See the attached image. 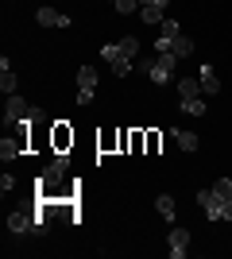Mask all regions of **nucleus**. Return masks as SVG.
I'll list each match as a JSON object with an SVG mask.
<instances>
[{"label": "nucleus", "instance_id": "nucleus-19", "mask_svg": "<svg viewBox=\"0 0 232 259\" xmlns=\"http://www.w3.org/2000/svg\"><path fill=\"white\" fill-rule=\"evenodd\" d=\"M0 93H16V74H12V66H4V70H0Z\"/></svg>", "mask_w": 232, "mask_h": 259}, {"label": "nucleus", "instance_id": "nucleus-13", "mask_svg": "<svg viewBox=\"0 0 232 259\" xmlns=\"http://www.w3.org/2000/svg\"><path fill=\"white\" fill-rule=\"evenodd\" d=\"M155 209H159V217H163L166 225H174V197H170V194H159V197H155Z\"/></svg>", "mask_w": 232, "mask_h": 259}, {"label": "nucleus", "instance_id": "nucleus-2", "mask_svg": "<svg viewBox=\"0 0 232 259\" xmlns=\"http://www.w3.org/2000/svg\"><path fill=\"white\" fill-rule=\"evenodd\" d=\"M66 166H70V155L66 151H58L55 155V162L47 166L43 174H39V197H51V201H58V186H62V174H66Z\"/></svg>", "mask_w": 232, "mask_h": 259}, {"label": "nucleus", "instance_id": "nucleus-3", "mask_svg": "<svg viewBox=\"0 0 232 259\" xmlns=\"http://www.w3.org/2000/svg\"><path fill=\"white\" fill-rule=\"evenodd\" d=\"M174 66H178V58L174 54H159V58H155L151 62V81L155 85H170V81H174Z\"/></svg>", "mask_w": 232, "mask_h": 259}, {"label": "nucleus", "instance_id": "nucleus-21", "mask_svg": "<svg viewBox=\"0 0 232 259\" xmlns=\"http://www.w3.org/2000/svg\"><path fill=\"white\" fill-rule=\"evenodd\" d=\"M101 58H105V62H120V58H124L120 43H105V47H101Z\"/></svg>", "mask_w": 232, "mask_h": 259}, {"label": "nucleus", "instance_id": "nucleus-4", "mask_svg": "<svg viewBox=\"0 0 232 259\" xmlns=\"http://www.w3.org/2000/svg\"><path fill=\"white\" fill-rule=\"evenodd\" d=\"M228 201H232V197H228ZM198 205L205 209L209 221H224V197L217 194V190H198Z\"/></svg>", "mask_w": 232, "mask_h": 259}, {"label": "nucleus", "instance_id": "nucleus-23", "mask_svg": "<svg viewBox=\"0 0 232 259\" xmlns=\"http://www.w3.org/2000/svg\"><path fill=\"white\" fill-rule=\"evenodd\" d=\"M213 190H217V194L228 201V197H232V178H221V182H213Z\"/></svg>", "mask_w": 232, "mask_h": 259}, {"label": "nucleus", "instance_id": "nucleus-18", "mask_svg": "<svg viewBox=\"0 0 232 259\" xmlns=\"http://www.w3.org/2000/svg\"><path fill=\"white\" fill-rule=\"evenodd\" d=\"M178 93L182 97H201V81L198 77H178Z\"/></svg>", "mask_w": 232, "mask_h": 259}, {"label": "nucleus", "instance_id": "nucleus-9", "mask_svg": "<svg viewBox=\"0 0 232 259\" xmlns=\"http://www.w3.org/2000/svg\"><path fill=\"white\" fill-rule=\"evenodd\" d=\"M178 35H182L178 20H163V31H159V39H155V51H159V54H166V51H170V43H174Z\"/></svg>", "mask_w": 232, "mask_h": 259}, {"label": "nucleus", "instance_id": "nucleus-25", "mask_svg": "<svg viewBox=\"0 0 232 259\" xmlns=\"http://www.w3.org/2000/svg\"><path fill=\"white\" fill-rule=\"evenodd\" d=\"M12 190H16V178H12V174H4V178H0V194L8 197V194H12Z\"/></svg>", "mask_w": 232, "mask_h": 259}, {"label": "nucleus", "instance_id": "nucleus-15", "mask_svg": "<svg viewBox=\"0 0 232 259\" xmlns=\"http://www.w3.org/2000/svg\"><path fill=\"white\" fill-rule=\"evenodd\" d=\"M178 105H182L186 116H205V97H182Z\"/></svg>", "mask_w": 232, "mask_h": 259}, {"label": "nucleus", "instance_id": "nucleus-1", "mask_svg": "<svg viewBox=\"0 0 232 259\" xmlns=\"http://www.w3.org/2000/svg\"><path fill=\"white\" fill-rule=\"evenodd\" d=\"M39 120H43V112L31 108L20 93L8 97V105H4V124H8V128H31V124H39Z\"/></svg>", "mask_w": 232, "mask_h": 259}, {"label": "nucleus", "instance_id": "nucleus-22", "mask_svg": "<svg viewBox=\"0 0 232 259\" xmlns=\"http://www.w3.org/2000/svg\"><path fill=\"white\" fill-rule=\"evenodd\" d=\"M132 58H120V62H112V74H116V77H128V74H132Z\"/></svg>", "mask_w": 232, "mask_h": 259}, {"label": "nucleus", "instance_id": "nucleus-11", "mask_svg": "<svg viewBox=\"0 0 232 259\" xmlns=\"http://www.w3.org/2000/svg\"><path fill=\"white\" fill-rule=\"evenodd\" d=\"M198 81H201V93L205 97H213V93H221V77H217V70H213L209 62L198 70Z\"/></svg>", "mask_w": 232, "mask_h": 259}, {"label": "nucleus", "instance_id": "nucleus-8", "mask_svg": "<svg viewBox=\"0 0 232 259\" xmlns=\"http://www.w3.org/2000/svg\"><path fill=\"white\" fill-rule=\"evenodd\" d=\"M35 20H39V27H70V16L66 12H58V8H39L35 12Z\"/></svg>", "mask_w": 232, "mask_h": 259}, {"label": "nucleus", "instance_id": "nucleus-17", "mask_svg": "<svg viewBox=\"0 0 232 259\" xmlns=\"http://www.w3.org/2000/svg\"><path fill=\"white\" fill-rule=\"evenodd\" d=\"M70 143H74V132L66 124H55V151H66Z\"/></svg>", "mask_w": 232, "mask_h": 259}, {"label": "nucleus", "instance_id": "nucleus-14", "mask_svg": "<svg viewBox=\"0 0 232 259\" xmlns=\"http://www.w3.org/2000/svg\"><path fill=\"white\" fill-rule=\"evenodd\" d=\"M170 140H174L178 147H182V151H198V136H194V132H182V128H174V132H170Z\"/></svg>", "mask_w": 232, "mask_h": 259}, {"label": "nucleus", "instance_id": "nucleus-26", "mask_svg": "<svg viewBox=\"0 0 232 259\" xmlns=\"http://www.w3.org/2000/svg\"><path fill=\"white\" fill-rule=\"evenodd\" d=\"M224 221H232V201H224Z\"/></svg>", "mask_w": 232, "mask_h": 259}, {"label": "nucleus", "instance_id": "nucleus-16", "mask_svg": "<svg viewBox=\"0 0 232 259\" xmlns=\"http://www.w3.org/2000/svg\"><path fill=\"white\" fill-rule=\"evenodd\" d=\"M166 54H174V58H190V54H194V39L178 35L174 43H170V51H166Z\"/></svg>", "mask_w": 232, "mask_h": 259}, {"label": "nucleus", "instance_id": "nucleus-10", "mask_svg": "<svg viewBox=\"0 0 232 259\" xmlns=\"http://www.w3.org/2000/svg\"><path fill=\"white\" fill-rule=\"evenodd\" d=\"M8 228L16 232V236H23V232H35V213H27V209H16V213H8Z\"/></svg>", "mask_w": 232, "mask_h": 259}, {"label": "nucleus", "instance_id": "nucleus-12", "mask_svg": "<svg viewBox=\"0 0 232 259\" xmlns=\"http://www.w3.org/2000/svg\"><path fill=\"white\" fill-rule=\"evenodd\" d=\"M166 4H170V0H159V4H144V8H140V20H144V23H159V20H163V12H166Z\"/></svg>", "mask_w": 232, "mask_h": 259}, {"label": "nucleus", "instance_id": "nucleus-6", "mask_svg": "<svg viewBox=\"0 0 232 259\" xmlns=\"http://www.w3.org/2000/svg\"><path fill=\"white\" fill-rule=\"evenodd\" d=\"M23 147H27V128H16V136L0 140V159H20Z\"/></svg>", "mask_w": 232, "mask_h": 259}, {"label": "nucleus", "instance_id": "nucleus-7", "mask_svg": "<svg viewBox=\"0 0 232 259\" xmlns=\"http://www.w3.org/2000/svg\"><path fill=\"white\" fill-rule=\"evenodd\" d=\"M166 248H170V259H186V251H190V232L186 228H170V236H166Z\"/></svg>", "mask_w": 232, "mask_h": 259}, {"label": "nucleus", "instance_id": "nucleus-20", "mask_svg": "<svg viewBox=\"0 0 232 259\" xmlns=\"http://www.w3.org/2000/svg\"><path fill=\"white\" fill-rule=\"evenodd\" d=\"M120 54L135 62V58H140V39H132V35H128V39H120Z\"/></svg>", "mask_w": 232, "mask_h": 259}, {"label": "nucleus", "instance_id": "nucleus-5", "mask_svg": "<svg viewBox=\"0 0 232 259\" xmlns=\"http://www.w3.org/2000/svg\"><path fill=\"white\" fill-rule=\"evenodd\" d=\"M97 93V70L93 66H81L77 70V105H89Z\"/></svg>", "mask_w": 232, "mask_h": 259}, {"label": "nucleus", "instance_id": "nucleus-27", "mask_svg": "<svg viewBox=\"0 0 232 259\" xmlns=\"http://www.w3.org/2000/svg\"><path fill=\"white\" fill-rule=\"evenodd\" d=\"M144 4H159V0H140V8H144Z\"/></svg>", "mask_w": 232, "mask_h": 259}, {"label": "nucleus", "instance_id": "nucleus-24", "mask_svg": "<svg viewBox=\"0 0 232 259\" xmlns=\"http://www.w3.org/2000/svg\"><path fill=\"white\" fill-rule=\"evenodd\" d=\"M112 4H116V12H124V16L140 8V0H112Z\"/></svg>", "mask_w": 232, "mask_h": 259}]
</instances>
